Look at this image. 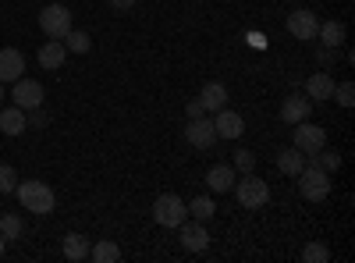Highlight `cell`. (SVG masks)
<instances>
[{
    "label": "cell",
    "instance_id": "1",
    "mask_svg": "<svg viewBox=\"0 0 355 263\" xmlns=\"http://www.w3.org/2000/svg\"><path fill=\"white\" fill-rule=\"evenodd\" d=\"M15 196L25 210H33V214H53L57 207V199H53V189L46 182H36V178H28L21 185H15Z\"/></svg>",
    "mask_w": 355,
    "mask_h": 263
},
{
    "label": "cell",
    "instance_id": "2",
    "mask_svg": "<svg viewBox=\"0 0 355 263\" xmlns=\"http://www.w3.org/2000/svg\"><path fill=\"white\" fill-rule=\"evenodd\" d=\"M234 196H239V203L245 210H259L270 203V185H266L263 178H256V174H242V178H234Z\"/></svg>",
    "mask_w": 355,
    "mask_h": 263
},
{
    "label": "cell",
    "instance_id": "3",
    "mask_svg": "<svg viewBox=\"0 0 355 263\" xmlns=\"http://www.w3.org/2000/svg\"><path fill=\"white\" fill-rule=\"evenodd\" d=\"M299 192H302L306 203H323V199L331 196V174L313 167V164H306L299 171Z\"/></svg>",
    "mask_w": 355,
    "mask_h": 263
},
{
    "label": "cell",
    "instance_id": "4",
    "mask_svg": "<svg viewBox=\"0 0 355 263\" xmlns=\"http://www.w3.org/2000/svg\"><path fill=\"white\" fill-rule=\"evenodd\" d=\"M153 221H157L160 228H178L182 221H189L185 199H182V196H174V192H164V196L153 203Z\"/></svg>",
    "mask_w": 355,
    "mask_h": 263
},
{
    "label": "cell",
    "instance_id": "5",
    "mask_svg": "<svg viewBox=\"0 0 355 263\" xmlns=\"http://www.w3.org/2000/svg\"><path fill=\"white\" fill-rule=\"evenodd\" d=\"M40 28L46 33V40H64L71 33V11L64 4H46L40 11Z\"/></svg>",
    "mask_w": 355,
    "mask_h": 263
},
{
    "label": "cell",
    "instance_id": "6",
    "mask_svg": "<svg viewBox=\"0 0 355 263\" xmlns=\"http://www.w3.org/2000/svg\"><path fill=\"white\" fill-rule=\"evenodd\" d=\"M291 146H295V150H299V153L313 157L316 150H323V146H327V132H323L320 125L299 121V125H295V135H291Z\"/></svg>",
    "mask_w": 355,
    "mask_h": 263
},
{
    "label": "cell",
    "instance_id": "7",
    "mask_svg": "<svg viewBox=\"0 0 355 263\" xmlns=\"http://www.w3.org/2000/svg\"><path fill=\"white\" fill-rule=\"evenodd\" d=\"M288 33H291V40L313 43V40H316V33H320V18H316L309 8L291 11V15H288Z\"/></svg>",
    "mask_w": 355,
    "mask_h": 263
},
{
    "label": "cell",
    "instance_id": "8",
    "mask_svg": "<svg viewBox=\"0 0 355 263\" xmlns=\"http://www.w3.org/2000/svg\"><path fill=\"white\" fill-rule=\"evenodd\" d=\"M15 90H11V100H15V107H21V110H33V107H43V85L36 82V78H18V82H11Z\"/></svg>",
    "mask_w": 355,
    "mask_h": 263
},
{
    "label": "cell",
    "instance_id": "9",
    "mask_svg": "<svg viewBox=\"0 0 355 263\" xmlns=\"http://www.w3.org/2000/svg\"><path fill=\"white\" fill-rule=\"evenodd\" d=\"M309 114H313V100H309V96H302V93L284 96V103H281V121H284V125L309 121Z\"/></svg>",
    "mask_w": 355,
    "mask_h": 263
},
{
    "label": "cell",
    "instance_id": "10",
    "mask_svg": "<svg viewBox=\"0 0 355 263\" xmlns=\"http://www.w3.org/2000/svg\"><path fill=\"white\" fill-rule=\"evenodd\" d=\"M178 231H182V246L189 249V253H202L206 246H210V231L202 228V221H182L178 224Z\"/></svg>",
    "mask_w": 355,
    "mask_h": 263
},
{
    "label": "cell",
    "instance_id": "11",
    "mask_svg": "<svg viewBox=\"0 0 355 263\" xmlns=\"http://www.w3.org/2000/svg\"><path fill=\"white\" fill-rule=\"evenodd\" d=\"M185 139L196 146V150H210V146L217 142V128H214L210 118H196V121L185 125Z\"/></svg>",
    "mask_w": 355,
    "mask_h": 263
},
{
    "label": "cell",
    "instance_id": "12",
    "mask_svg": "<svg viewBox=\"0 0 355 263\" xmlns=\"http://www.w3.org/2000/svg\"><path fill=\"white\" fill-rule=\"evenodd\" d=\"M21 71H25V53L15 46L0 50V82H18Z\"/></svg>",
    "mask_w": 355,
    "mask_h": 263
},
{
    "label": "cell",
    "instance_id": "13",
    "mask_svg": "<svg viewBox=\"0 0 355 263\" xmlns=\"http://www.w3.org/2000/svg\"><path fill=\"white\" fill-rule=\"evenodd\" d=\"M214 128H217V139H239L245 132V121H242V114H234V110H217V118H214Z\"/></svg>",
    "mask_w": 355,
    "mask_h": 263
},
{
    "label": "cell",
    "instance_id": "14",
    "mask_svg": "<svg viewBox=\"0 0 355 263\" xmlns=\"http://www.w3.org/2000/svg\"><path fill=\"white\" fill-rule=\"evenodd\" d=\"M199 103L206 107V114H217L227 107V85L224 82H206L202 93H199Z\"/></svg>",
    "mask_w": 355,
    "mask_h": 263
},
{
    "label": "cell",
    "instance_id": "15",
    "mask_svg": "<svg viewBox=\"0 0 355 263\" xmlns=\"http://www.w3.org/2000/svg\"><path fill=\"white\" fill-rule=\"evenodd\" d=\"M206 185H210V192H231L234 185V167L231 164H214L210 171H206Z\"/></svg>",
    "mask_w": 355,
    "mask_h": 263
},
{
    "label": "cell",
    "instance_id": "16",
    "mask_svg": "<svg viewBox=\"0 0 355 263\" xmlns=\"http://www.w3.org/2000/svg\"><path fill=\"white\" fill-rule=\"evenodd\" d=\"M64 57H68L64 43H61V40H50V43H43V46H40V68L57 71V68H64Z\"/></svg>",
    "mask_w": 355,
    "mask_h": 263
},
{
    "label": "cell",
    "instance_id": "17",
    "mask_svg": "<svg viewBox=\"0 0 355 263\" xmlns=\"http://www.w3.org/2000/svg\"><path fill=\"white\" fill-rule=\"evenodd\" d=\"M306 167V153H299L295 146H284V150H277V171L288 174V178H299V171Z\"/></svg>",
    "mask_w": 355,
    "mask_h": 263
},
{
    "label": "cell",
    "instance_id": "18",
    "mask_svg": "<svg viewBox=\"0 0 355 263\" xmlns=\"http://www.w3.org/2000/svg\"><path fill=\"white\" fill-rule=\"evenodd\" d=\"M61 253H64L68 263H82V260H89V239L78 235V231H71V235H64V242H61Z\"/></svg>",
    "mask_w": 355,
    "mask_h": 263
},
{
    "label": "cell",
    "instance_id": "19",
    "mask_svg": "<svg viewBox=\"0 0 355 263\" xmlns=\"http://www.w3.org/2000/svg\"><path fill=\"white\" fill-rule=\"evenodd\" d=\"M331 93H334V78L327 71H316V75L306 78V96L309 100H331Z\"/></svg>",
    "mask_w": 355,
    "mask_h": 263
},
{
    "label": "cell",
    "instance_id": "20",
    "mask_svg": "<svg viewBox=\"0 0 355 263\" xmlns=\"http://www.w3.org/2000/svg\"><path fill=\"white\" fill-rule=\"evenodd\" d=\"M25 128H28V121H25L21 107H4V110H0V132H4V135H21Z\"/></svg>",
    "mask_w": 355,
    "mask_h": 263
},
{
    "label": "cell",
    "instance_id": "21",
    "mask_svg": "<svg viewBox=\"0 0 355 263\" xmlns=\"http://www.w3.org/2000/svg\"><path fill=\"white\" fill-rule=\"evenodd\" d=\"M316 40L327 46V50H338V46L345 43V25H341V22H320Z\"/></svg>",
    "mask_w": 355,
    "mask_h": 263
},
{
    "label": "cell",
    "instance_id": "22",
    "mask_svg": "<svg viewBox=\"0 0 355 263\" xmlns=\"http://www.w3.org/2000/svg\"><path fill=\"white\" fill-rule=\"evenodd\" d=\"M89 260H96V263H117V260H121V249H117L110 239H100L96 246H89Z\"/></svg>",
    "mask_w": 355,
    "mask_h": 263
},
{
    "label": "cell",
    "instance_id": "23",
    "mask_svg": "<svg viewBox=\"0 0 355 263\" xmlns=\"http://www.w3.org/2000/svg\"><path fill=\"white\" fill-rule=\"evenodd\" d=\"M185 207H189V214H192V221H210L214 214H217V203L210 199V196H196L192 203H185Z\"/></svg>",
    "mask_w": 355,
    "mask_h": 263
},
{
    "label": "cell",
    "instance_id": "24",
    "mask_svg": "<svg viewBox=\"0 0 355 263\" xmlns=\"http://www.w3.org/2000/svg\"><path fill=\"white\" fill-rule=\"evenodd\" d=\"M61 43H64L68 53H89V50H93V40H89V33H82V28H71Z\"/></svg>",
    "mask_w": 355,
    "mask_h": 263
},
{
    "label": "cell",
    "instance_id": "25",
    "mask_svg": "<svg viewBox=\"0 0 355 263\" xmlns=\"http://www.w3.org/2000/svg\"><path fill=\"white\" fill-rule=\"evenodd\" d=\"M309 164L320 167V171H327V174H334V171L341 167V153H331L327 146H323V150H316V153L309 157Z\"/></svg>",
    "mask_w": 355,
    "mask_h": 263
},
{
    "label": "cell",
    "instance_id": "26",
    "mask_svg": "<svg viewBox=\"0 0 355 263\" xmlns=\"http://www.w3.org/2000/svg\"><path fill=\"white\" fill-rule=\"evenodd\" d=\"M334 260V253L323 246V242H306V249H302V263H331Z\"/></svg>",
    "mask_w": 355,
    "mask_h": 263
},
{
    "label": "cell",
    "instance_id": "27",
    "mask_svg": "<svg viewBox=\"0 0 355 263\" xmlns=\"http://www.w3.org/2000/svg\"><path fill=\"white\" fill-rule=\"evenodd\" d=\"M0 235H4L8 242H11V239H21V217H15V214H0Z\"/></svg>",
    "mask_w": 355,
    "mask_h": 263
},
{
    "label": "cell",
    "instance_id": "28",
    "mask_svg": "<svg viewBox=\"0 0 355 263\" xmlns=\"http://www.w3.org/2000/svg\"><path fill=\"white\" fill-rule=\"evenodd\" d=\"M15 185H18V171H15L11 164H0V192L11 196V192H15Z\"/></svg>",
    "mask_w": 355,
    "mask_h": 263
},
{
    "label": "cell",
    "instance_id": "29",
    "mask_svg": "<svg viewBox=\"0 0 355 263\" xmlns=\"http://www.w3.org/2000/svg\"><path fill=\"white\" fill-rule=\"evenodd\" d=\"M331 100H338L341 107H352V103H355V85H352V82H341V85H334Z\"/></svg>",
    "mask_w": 355,
    "mask_h": 263
},
{
    "label": "cell",
    "instance_id": "30",
    "mask_svg": "<svg viewBox=\"0 0 355 263\" xmlns=\"http://www.w3.org/2000/svg\"><path fill=\"white\" fill-rule=\"evenodd\" d=\"M234 171H242V174H252L256 171V153H249V150H239L234 153V164H231Z\"/></svg>",
    "mask_w": 355,
    "mask_h": 263
},
{
    "label": "cell",
    "instance_id": "31",
    "mask_svg": "<svg viewBox=\"0 0 355 263\" xmlns=\"http://www.w3.org/2000/svg\"><path fill=\"white\" fill-rule=\"evenodd\" d=\"M25 121H28V128H46L50 125V114L43 107H33V110H25Z\"/></svg>",
    "mask_w": 355,
    "mask_h": 263
},
{
    "label": "cell",
    "instance_id": "32",
    "mask_svg": "<svg viewBox=\"0 0 355 263\" xmlns=\"http://www.w3.org/2000/svg\"><path fill=\"white\" fill-rule=\"evenodd\" d=\"M185 118H189V121H196V118H206V107H202L199 100H189V107H185Z\"/></svg>",
    "mask_w": 355,
    "mask_h": 263
},
{
    "label": "cell",
    "instance_id": "33",
    "mask_svg": "<svg viewBox=\"0 0 355 263\" xmlns=\"http://www.w3.org/2000/svg\"><path fill=\"white\" fill-rule=\"evenodd\" d=\"M107 4H110L114 11H121V15H125V11H132V8H135V0H107Z\"/></svg>",
    "mask_w": 355,
    "mask_h": 263
},
{
    "label": "cell",
    "instance_id": "34",
    "mask_svg": "<svg viewBox=\"0 0 355 263\" xmlns=\"http://www.w3.org/2000/svg\"><path fill=\"white\" fill-rule=\"evenodd\" d=\"M316 61H320V65H331V61H334V53H331L327 46H323V50L316 53Z\"/></svg>",
    "mask_w": 355,
    "mask_h": 263
},
{
    "label": "cell",
    "instance_id": "35",
    "mask_svg": "<svg viewBox=\"0 0 355 263\" xmlns=\"http://www.w3.org/2000/svg\"><path fill=\"white\" fill-rule=\"evenodd\" d=\"M4 246H8V239H4V235H0V256H4Z\"/></svg>",
    "mask_w": 355,
    "mask_h": 263
},
{
    "label": "cell",
    "instance_id": "36",
    "mask_svg": "<svg viewBox=\"0 0 355 263\" xmlns=\"http://www.w3.org/2000/svg\"><path fill=\"white\" fill-rule=\"evenodd\" d=\"M4 96H8V93H4V82H0V103H4Z\"/></svg>",
    "mask_w": 355,
    "mask_h": 263
}]
</instances>
